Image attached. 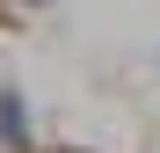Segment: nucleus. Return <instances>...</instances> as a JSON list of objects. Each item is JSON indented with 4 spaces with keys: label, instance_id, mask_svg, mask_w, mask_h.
Masks as SVG:
<instances>
[{
    "label": "nucleus",
    "instance_id": "f257e3e1",
    "mask_svg": "<svg viewBox=\"0 0 160 153\" xmlns=\"http://www.w3.org/2000/svg\"><path fill=\"white\" fill-rule=\"evenodd\" d=\"M0 131H8V139H22V110H15V95H0Z\"/></svg>",
    "mask_w": 160,
    "mask_h": 153
}]
</instances>
